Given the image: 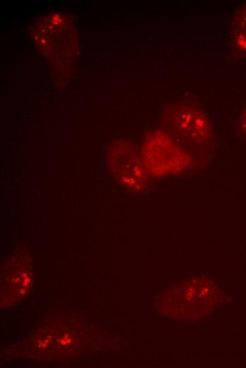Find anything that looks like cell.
Masks as SVG:
<instances>
[{
    "label": "cell",
    "instance_id": "1",
    "mask_svg": "<svg viewBox=\"0 0 246 368\" xmlns=\"http://www.w3.org/2000/svg\"><path fill=\"white\" fill-rule=\"evenodd\" d=\"M143 152L146 168L155 175L177 172L188 162V156L183 149L162 132H157L149 137Z\"/></svg>",
    "mask_w": 246,
    "mask_h": 368
},
{
    "label": "cell",
    "instance_id": "2",
    "mask_svg": "<svg viewBox=\"0 0 246 368\" xmlns=\"http://www.w3.org/2000/svg\"><path fill=\"white\" fill-rule=\"evenodd\" d=\"M168 121L172 131L185 142L204 144L210 139V122L204 111L194 105L175 103L169 110Z\"/></svg>",
    "mask_w": 246,
    "mask_h": 368
}]
</instances>
